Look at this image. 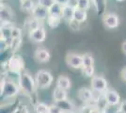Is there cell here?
I'll return each mask as SVG.
<instances>
[{"mask_svg":"<svg viewBox=\"0 0 126 113\" xmlns=\"http://www.w3.org/2000/svg\"><path fill=\"white\" fill-rule=\"evenodd\" d=\"M35 113H49L50 111V106H47L44 103H38L34 108Z\"/></svg>","mask_w":126,"mask_h":113,"instance_id":"cell-25","label":"cell"},{"mask_svg":"<svg viewBox=\"0 0 126 113\" xmlns=\"http://www.w3.org/2000/svg\"><path fill=\"white\" fill-rule=\"evenodd\" d=\"M68 26H69V27H70V29L74 31V32L79 31V30L81 29V23H79L78 21H76L75 19H72L71 21H69Z\"/></svg>","mask_w":126,"mask_h":113,"instance_id":"cell-29","label":"cell"},{"mask_svg":"<svg viewBox=\"0 0 126 113\" xmlns=\"http://www.w3.org/2000/svg\"><path fill=\"white\" fill-rule=\"evenodd\" d=\"M49 113H63V111L60 109L59 107H58V106L54 103L53 105L50 106V111H49Z\"/></svg>","mask_w":126,"mask_h":113,"instance_id":"cell-34","label":"cell"},{"mask_svg":"<svg viewBox=\"0 0 126 113\" xmlns=\"http://www.w3.org/2000/svg\"><path fill=\"white\" fill-rule=\"evenodd\" d=\"M55 104L60 108L63 112H74V105L68 99L61 100V101H56Z\"/></svg>","mask_w":126,"mask_h":113,"instance_id":"cell-16","label":"cell"},{"mask_svg":"<svg viewBox=\"0 0 126 113\" xmlns=\"http://www.w3.org/2000/svg\"><path fill=\"white\" fill-rule=\"evenodd\" d=\"M115 113H124V112H123V111L121 110V108H119V109H117V110H116Z\"/></svg>","mask_w":126,"mask_h":113,"instance_id":"cell-40","label":"cell"},{"mask_svg":"<svg viewBox=\"0 0 126 113\" xmlns=\"http://www.w3.org/2000/svg\"><path fill=\"white\" fill-rule=\"evenodd\" d=\"M91 1H92V0H91Z\"/></svg>","mask_w":126,"mask_h":113,"instance_id":"cell-43","label":"cell"},{"mask_svg":"<svg viewBox=\"0 0 126 113\" xmlns=\"http://www.w3.org/2000/svg\"><path fill=\"white\" fill-rule=\"evenodd\" d=\"M103 23L109 29H115L120 25V18L113 12H105L103 17Z\"/></svg>","mask_w":126,"mask_h":113,"instance_id":"cell-7","label":"cell"},{"mask_svg":"<svg viewBox=\"0 0 126 113\" xmlns=\"http://www.w3.org/2000/svg\"><path fill=\"white\" fill-rule=\"evenodd\" d=\"M56 86L68 92L72 88V82L67 75H59L56 81Z\"/></svg>","mask_w":126,"mask_h":113,"instance_id":"cell-15","label":"cell"},{"mask_svg":"<svg viewBox=\"0 0 126 113\" xmlns=\"http://www.w3.org/2000/svg\"><path fill=\"white\" fill-rule=\"evenodd\" d=\"M21 43H22V38H20V39H12L11 42V44H10V48L14 53V52H16L18 49L20 48Z\"/></svg>","mask_w":126,"mask_h":113,"instance_id":"cell-28","label":"cell"},{"mask_svg":"<svg viewBox=\"0 0 126 113\" xmlns=\"http://www.w3.org/2000/svg\"><path fill=\"white\" fill-rule=\"evenodd\" d=\"M121 49H122V52L126 55V41L125 42H123V43H122V45H121Z\"/></svg>","mask_w":126,"mask_h":113,"instance_id":"cell-39","label":"cell"},{"mask_svg":"<svg viewBox=\"0 0 126 113\" xmlns=\"http://www.w3.org/2000/svg\"><path fill=\"white\" fill-rule=\"evenodd\" d=\"M74 19H75L76 21H78L79 23L83 24L88 19V12L85 10H81V9H78V8H75Z\"/></svg>","mask_w":126,"mask_h":113,"instance_id":"cell-19","label":"cell"},{"mask_svg":"<svg viewBox=\"0 0 126 113\" xmlns=\"http://www.w3.org/2000/svg\"><path fill=\"white\" fill-rule=\"evenodd\" d=\"M91 78V88L95 92L105 93L108 90V83L103 75H94Z\"/></svg>","mask_w":126,"mask_h":113,"instance_id":"cell-5","label":"cell"},{"mask_svg":"<svg viewBox=\"0 0 126 113\" xmlns=\"http://www.w3.org/2000/svg\"><path fill=\"white\" fill-rule=\"evenodd\" d=\"M0 18L1 23H12L14 19V12L11 7L6 4H2L0 8Z\"/></svg>","mask_w":126,"mask_h":113,"instance_id":"cell-10","label":"cell"},{"mask_svg":"<svg viewBox=\"0 0 126 113\" xmlns=\"http://www.w3.org/2000/svg\"><path fill=\"white\" fill-rule=\"evenodd\" d=\"M31 14L33 18L37 19L38 21L42 22L47 19V17L49 16V11L47 8H44V7L37 4L35 6V8L33 9V11H31Z\"/></svg>","mask_w":126,"mask_h":113,"instance_id":"cell-12","label":"cell"},{"mask_svg":"<svg viewBox=\"0 0 126 113\" xmlns=\"http://www.w3.org/2000/svg\"><path fill=\"white\" fill-rule=\"evenodd\" d=\"M91 0H77L76 2V8L81 9V10H85L88 11L90 6H91Z\"/></svg>","mask_w":126,"mask_h":113,"instance_id":"cell-27","label":"cell"},{"mask_svg":"<svg viewBox=\"0 0 126 113\" xmlns=\"http://www.w3.org/2000/svg\"><path fill=\"white\" fill-rule=\"evenodd\" d=\"M89 113H105V111H101V110H99V109L93 108L91 110H90V112Z\"/></svg>","mask_w":126,"mask_h":113,"instance_id":"cell-38","label":"cell"},{"mask_svg":"<svg viewBox=\"0 0 126 113\" xmlns=\"http://www.w3.org/2000/svg\"><path fill=\"white\" fill-rule=\"evenodd\" d=\"M34 56H35V59H37V61L42 62V63L48 62L50 60V58H51L50 52L45 48H38L35 51Z\"/></svg>","mask_w":126,"mask_h":113,"instance_id":"cell-14","label":"cell"},{"mask_svg":"<svg viewBox=\"0 0 126 113\" xmlns=\"http://www.w3.org/2000/svg\"><path fill=\"white\" fill-rule=\"evenodd\" d=\"M11 113H29V111H28V108H27L26 106H25V105H20L17 108H14V110Z\"/></svg>","mask_w":126,"mask_h":113,"instance_id":"cell-33","label":"cell"},{"mask_svg":"<svg viewBox=\"0 0 126 113\" xmlns=\"http://www.w3.org/2000/svg\"><path fill=\"white\" fill-rule=\"evenodd\" d=\"M4 64L7 67V71L11 74L20 75L25 69V60L20 55L12 54L10 59L6 61Z\"/></svg>","mask_w":126,"mask_h":113,"instance_id":"cell-3","label":"cell"},{"mask_svg":"<svg viewBox=\"0 0 126 113\" xmlns=\"http://www.w3.org/2000/svg\"><path fill=\"white\" fill-rule=\"evenodd\" d=\"M66 63L72 69H82L83 68V55L77 53H69L66 57Z\"/></svg>","mask_w":126,"mask_h":113,"instance_id":"cell-6","label":"cell"},{"mask_svg":"<svg viewBox=\"0 0 126 113\" xmlns=\"http://www.w3.org/2000/svg\"><path fill=\"white\" fill-rule=\"evenodd\" d=\"M11 38H12V39H20V38H22V29L20 27H12Z\"/></svg>","mask_w":126,"mask_h":113,"instance_id":"cell-31","label":"cell"},{"mask_svg":"<svg viewBox=\"0 0 126 113\" xmlns=\"http://www.w3.org/2000/svg\"><path fill=\"white\" fill-rule=\"evenodd\" d=\"M117 2H124V1H126V0H116Z\"/></svg>","mask_w":126,"mask_h":113,"instance_id":"cell-41","label":"cell"},{"mask_svg":"<svg viewBox=\"0 0 126 113\" xmlns=\"http://www.w3.org/2000/svg\"><path fill=\"white\" fill-rule=\"evenodd\" d=\"M106 100L108 103L109 107H117L120 106L121 104V96L119 94V92L113 90V89H108L106 92H105Z\"/></svg>","mask_w":126,"mask_h":113,"instance_id":"cell-11","label":"cell"},{"mask_svg":"<svg viewBox=\"0 0 126 113\" xmlns=\"http://www.w3.org/2000/svg\"><path fill=\"white\" fill-rule=\"evenodd\" d=\"M70 1H71V0H55L56 3H58V4H59V5H61L62 7L63 6L69 5Z\"/></svg>","mask_w":126,"mask_h":113,"instance_id":"cell-35","label":"cell"},{"mask_svg":"<svg viewBox=\"0 0 126 113\" xmlns=\"http://www.w3.org/2000/svg\"><path fill=\"white\" fill-rule=\"evenodd\" d=\"M96 92L93 90H90L89 88H81L79 89L77 92V96L79 100L82 101L85 104H89L90 102H94L95 97H96Z\"/></svg>","mask_w":126,"mask_h":113,"instance_id":"cell-8","label":"cell"},{"mask_svg":"<svg viewBox=\"0 0 126 113\" xmlns=\"http://www.w3.org/2000/svg\"><path fill=\"white\" fill-rule=\"evenodd\" d=\"M74 11H75V8L72 5H66L63 6V10H62V19L65 21H71L72 19H74Z\"/></svg>","mask_w":126,"mask_h":113,"instance_id":"cell-17","label":"cell"},{"mask_svg":"<svg viewBox=\"0 0 126 113\" xmlns=\"http://www.w3.org/2000/svg\"><path fill=\"white\" fill-rule=\"evenodd\" d=\"M89 66H94V59L91 54L86 53L83 55V68Z\"/></svg>","mask_w":126,"mask_h":113,"instance_id":"cell-26","label":"cell"},{"mask_svg":"<svg viewBox=\"0 0 126 113\" xmlns=\"http://www.w3.org/2000/svg\"><path fill=\"white\" fill-rule=\"evenodd\" d=\"M121 77H122V79L126 82V67L123 68L122 71H121Z\"/></svg>","mask_w":126,"mask_h":113,"instance_id":"cell-37","label":"cell"},{"mask_svg":"<svg viewBox=\"0 0 126 113\" xmlns=\"http://www.w3.org/2000/svg\"><path fill=\"white\" fill-rule=\"evenodd\" d=\"M92 4L95 7V11L98 14L105 13L106 0H92Z\"/></svg>","mask_w":126,"mask_h":113,"instance_id":"cell-22","label":"cell"},{"mask_svg":"<svg viewBox=\"0 0 126 113\" xmlns=\"http://www.w3.org/2000/svg\"><path fill=\"white\" fill-rule=\"evenodd\" d=\"M63 113H74V112H63Z\"/></svg>","mask_w":126,"mask_h":113,"instance_id":"cell-42","label":"cell"},{"mask_svg":"<svg viewBox=\"0 0 126 113\" xmlns=\"http://www.w3.org/2000/svg\"><path fill=\"white\" fill-rule=\"evenodd\" d=\"M53 99L54 101H61V100H65L68 99L67 97V91L63 90L61 88H58L56 86V88L53 91Z\"/></svg>","mask_w":126,"mask_h":113,"instance_id":"cell-18","label":"cell"},{"mask_svg":"<svg viewBox=\"0 0 126 113\" xmlns=\"http://www.w3.org/2000/svg\"><path fill=\"white\" fill-rule=\"evenodd\" d=\"M40 26H41V25H40V21H38L37 19H35V18H33V17H32L31 19H28V20L25 23V27L27 28L28 33L30 32V31H32L33 29L39 27Z\"/></svg>","mask_w":126,"mask_h":113,"instance_id":"cell-24","label":"cell"},{"mask_svg":"<svg viewBox=\"0 0 126 113\" xmlns=\"http://www.w3.org/2000/svg\"><path fill=\"white\" fill-rule=\"evenodd\" d=\"M20 92V88L18 85V81L16 82L9 77L1 78V88L0 93L1 96L5 99H11L15 97L18 92Z\"/></svg>","mask_w":126,"mask_h":113,"instance_id":"cell-2","label":"cell"},{"mask_svg":"<svg viewBox=\"0 0 126 113\" xmlns=\"http://www.w3.org/2000/svg\"><path fill=\"white\" fill-rule=\"evenodd\" d=\"M54 3H55V0H38L37 4L42 6V7H44V8L50 9Z\"/></svg>","mask_w":126,"mask_h":113,"instance_id":"cell-32","label":"cell"},{"mask_svg":"<svg viewBox=\"0 0 126 113\" xmlns=\"http://www.w3.org/2000/svg\"><path fill=\"white\" fill-rule=\"evenodd\" d=\"M82 72H83V75H84L86 77H93V76H94V73H95V68H94V66L84 67V68H82Z\"/></svg>","mask_w":126,"mask_h":113,"instance_id":"cell-30","label":"cell"},{"mask_svg":"<svg viewBox=\"0 0 126 113\" xmlns=\"http://www.w3.org/2000/svg\"><path fill=\"white\" fill-rule=\"evenodd\" d=\"M18 85L20 88V91L26 95H32L36 92V89H38L35 77H33L26 71L22 72L18 75Z\"/></svg>","mask_w":126,"mask_h":113,"instance_id":"cell-1","label":"cell"},{"mask_svg":"<svg viewBox=\"0 0 126 113\" xmlns=\"http://www.w3.org/2000/svg\"><path fill=\"white\" fill-rule=\"evenodd\" d=\"M93 107L101 111H105L107 109L109 106L105 93H97V96L95 97L94 103H93Z\"/></svg>","mask_w":126,"mask_h":113,"instance_id":"cell-13","label":"cell"},{"mask_svg":"<svg viewBox=\"0 0 126 113\" xmlns=\"http://www.w3.org/2000/svg\"><path fill=\"white\" fill-rule=\"evenodd\" d=\"M62 18L61 17H57V16H53V15H49L46 19L47 22V25L51 28H57V27L60 25Z\"/></svg>","mask_w":126,"mask_h":113,"instance_id":"cell-23","label":"cell"},{"mask_svg":"<svg viewBox=\"0 0 126 113\" xmlns=\"http://www.w3.org/2000/svg\"><path fill=\"white\" fill-rule=\"evenodd\" d=\"M29 38L30 40L35 42L37 43H42V42H44L45 38H46V31H45V28L40 26L39 27L33 29L32 31L29 32Z\"/></svg>","mask_w":126,"mask_h":113,"instance_id":"cell-9","label":"cell"},{"mask_svg":"<svg viewBox=\"0 0 126 113\" xmlns=\"http://www.w3.org/2000/svg\"><path fill=\"white\" fill-rule=\"evenodd\" d=\"M35 81L38 89H47L52 85L54 77L52 74L47 70H40L38 71L35 75Z\"/></svg>","mask_w":126,"mask_h":113,"instance_id":"cell-4","label":"cell"},{"mask_svg":"<svg viewBox=\"0 0 126 113\" xmlns=\"http://www.w3.org/2000/svg\"><path fill=\"white\" fill-rule=\"evenodd\" d=\"M121 108L123 112L126 113V100L125 101H122V102L120 104V108Z\"/></svg>","mask_w":126,"mask_h":113,"instance_id":"cell-36","label":"cell"},{"mask_svg":"<svg viewBox=\"0 0 126 113\" xmlns=\"http://www.w3.org/2000/svg\"><path fill=\"white\" fill-rule=\"evenodd\" d=\"M36 5L37 4H35L33 0H21L20 2L21 10L24 11H27V12H31Z\"/></svg>","mask_w":126,"mask_h":113,"instance_id":"cell-21","label":"cell"},{"mask_svg":"<svg viewBox=\"0 0 126 113\" xmlns=\"http://www.w3.org/2000/svg\"><path fill=\"white\" fill-rule=\"evenodd\" d=\"M62 10H63L62 6L55 2V3L53 4L52 7H51L50 9H48V11H49V15L61 17V18H62Z\"/></svg>","mask_w":126,"mask_h":113,"instance_id":"cell-20","label":"cell"}]
</instances>
